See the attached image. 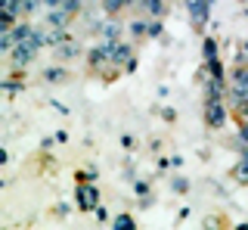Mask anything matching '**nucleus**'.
<instances>
[{
	"mask_svg": "<svg viewBox=\"0 0 248 230\" xmlns=\"http://www.w3.org/2000/svg\"><path fill=\"white\" fill-rule=\"evenodd\" d=\"M239 181L248 183V159H242V168H239Z\"/></svg>",
	"mask_w": 248,
	"mask_h": 230,
	"instance_id": "obj_11",
	"label": "nucleus"
},
{
	"mask_svg": "<svg viewBox=\"0 0 248 230\" xmlns=\"http://www.w3.org/2000/svg\"><path fill=\"white\" fill-rule=\"evenodd\" d=\"M96 199H99L96 187H90V183L78 187V209H81V212H93V209H96Z\"/></svg>",
	"mask_w": 248,
	"mask_h": 230,
	"instance_id": "obj_2",
	"label": "nucleus"
},
{
	"mask_svg": "<svg viewBox=\"0 0 248 230\" xmlns=\"http://www.w3.org/2000/svg\"><path fill=\"white\" fill-rule=\"evenodd\" d=\"M242 140H245V143H248V125H245V131H242Z\"/></svg>",
	"mask_w": 248,
	"mask_h": 230,
	"instance_id": "obj_13",
	"label": "nucleus"
},
{
	"mask_svg": "<svg viewBox=\"0 0 248 230\" xmlns=\"http://www.w3.org/2000/svg\"><path fill=\"white\" fill-rule=\"evenodd\" d=\"M232 99H248V66H242L236 72V84H232Z\"/></svg>",
	"mask_w": 248,
	"mask_h": 230,
	"instance_id": "obj_4",
	"label": "nucleus"
},
{
	"mask_svg": "<svg viewBox=\"0 0 248 230\" xmlns=\"http://www.w3.org/2000/svg\"><path fill=\"white\" fill-rule=\"evenodd\" d=\"M205 59H217V44L214 41H205Z\"/></svg>",
	"mask_w": 248,
	"mask_h": 230,
	"instance_id": "obj_9",
	"label": "nucleus"
},
{
	"mask_svg": "<svg viewBox=\"0 0 248 230\" xmlns=\"http://www.w3.org/2000/svg\"><path fill=\"white\" fill-rule=\"evenodd\" d=\"M186 187H189V183H186L183 178H177V181H174V190H177V193H186Z\"/></svg>",
	"mask_w": 248,
	"mask_h": 230,
	"instance_id": "obj_12",
	"label": "nucleus"
},
{
	"mask_svg": "<svg viewBox=\"0 0 248 230\" xmlns=\"http://www.w3.org/2000/svg\"><path fill=\"white\" fill-rule=\"evenodd\" d=\"M143 6L152 13V16H161V13H165V0H143Z\"/></svg>",
	"mask_w": 248,
	"mask_h": 230,
	"instance_id": "obj_6",
	"label": "nucleus"
},
{
	"mask_svg": "<svg viewBox=\"0 0 248 230\" xmlns=\"http://www.w3.org/2000/svg\"><path fill=\"white\" fill-rule=\"evenodd\" d=\"M62 10H65L68 16H72V13H78V10H81V0H62Z\"/></svg>",
	"mask_w": 248,
	"mask_h": 230,
	"instance_id": "obj_8",
	"label": "nucleus"
},
{
	"mask_svg": "<svg viewBox=\"0 0 248 230\" xmlns=\"http://www.w3.org/2000/svg\"><path fill=\"white\" fill-rule=\"evenodd\" d=\"M103 6H106V13H118L121 6H127L124 0H103Z\"/></svg>",
	"mask_w": 248,
	"mask_h": 230,
	"instance_id": "obj_7",
	"label": "nucleus"
},
{
	"mask_svg": "<svg viewBox=\"0 0 248 230\" xmlns=\"http://www.w3.org/2000/svg\"><path fill=\"white\" fill-rule=\"evenodd\" d=\"M115 227H134V218H127V214H124V218H118V221H115Z\"/></svg>",
	"mask_w": 248,
	"mask_h": 230,
	"instance_id": "obj_10",
	"label": "nucleus"
},
{
	"mask_svg": "<svg viewBox=\"0 0 248 230\" xmlns=\"http://www.w3.org/2000/svg\"><path fill=\"white\" fill-rule=\"evenodd\" d=\"M211 3H214V0H211Z\"/></svg>",
	"mask_w": 248,
	"mask_h": 230,
	"instance_id": "obj_14",
	"label": "nucleus"
},
{
	"mask_svg": "<svg viewBox=\"0 0 248 230\" xmlns=\"http://www.w3.org/2000/svg\"><path fill=\"white\" fill-rule=\"evenodd\" d=\"M205 115H208V125H211V128H223V125H227V109H223L220 97H208L205 99Z\"/></svg>",
	"mask_w": 248,
	"mask_h": 230,
	"instance_id": "obj_1",
	"label": "nucleus"
},
{
	"mask_svg": "<svg viewBox=\"0 0 248 230\" xmlns=\"http://www.w3.org/2000/svg\"><path fill=\"white\" fill-rule=\"evenodd\" d=\"M112 59H115V63H130V47H127V44H115Z\"/></svg>",
	"mask_w": 248,
	"mask_h": 230,
	"instance_id": "obj_5",
	"label": "nucleus"
},
{
	"mask_svg": "<svg viewBox=\"0 0 248 230\" xmlns=\"http://www.w3.org/2000/svg\"><path fill=\"white\" fill-rule=\"evenodd\" d=\"M186 6H189V16L196 25H205L208 22V13H211V0H186Z\"/></svg>",
	"mask_w": 248,
	"mask_h": 230,
	"instance_id": "obj_3",
	"label": "nucleus"
}]
</instances>
